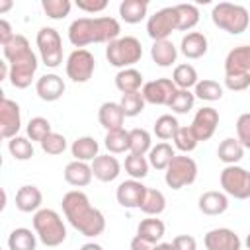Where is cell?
<instances>
[{"instance_id":"6da1fadb","label":"cell","mask_w":250,"mask_h":250,"mask_svg":"<svg viewBox=\"0 0 250 250\" xmlns=\"http://www.w3.org/2000/svg\"><path fill=\"white\" fill-rule=\"evenodd\" d=\"M61 205H62L64 219L80 234H84L88 238H96L105 230L104 213L90 203V199H88V195L84 191H80V189L66 191L62 195Z\"/></svg>"},{"instance_id":"7a4b0ae2","label":"cell","mask_w":250,"mask_h":250,"mask_svg":"<svg viewBox=\"0 0 250 250\" xmlns=\"http://www.w3.org/2000/svg\"><path fill=\"white\" fill-rule=\"evenodd\" d=\"M2 53H4V61L10 66V76H8L10 84L18 90L29 88L35 78L39 61H37V55L31 51L27 37L21 33H16L2 47Z\"/></svg>"},{"instance_id":"3957f363","label":"cell","mask_w":250,"mask_h":250,"mask_svg":"<svg viewBox=\"0 0 250 250\" xmlns=\"http://www.w3.org/2000/svg\"><path fill=\"white\" fill-rule=\"evenodd\" d=\"M121 37V23L111 16L100 18H76L68 25V41L76 49H84L92 43H111Z\"/></svg>"},{"instance_id":"277c9868","label":"cell","mask_w":250,"mask_h":250,"mask_svg":"<svg viewBox=\"0 0 250 250\" xmlns=\"http://www.w3.org/2000/svg\"><path fill=\"white\" fill-rule=\"evenodd\" d=\"M31 223L39 242H43L45 246L55 248L66 240V225L55 209H39L37 213H33Z\"/></svg>"},{"instance_id":"5b68a950","label":"cell","mask_w":250,"mask_h":250,"mask_svg":"<svg viewBox=\"0 0 250 250\" xmlns=\"http://www.w3.org/2000/svg\"><path fill=\"white\" fill-rule=\"evenodd\" d=\"M211 21L227 31L229 35H240L248 29L250 25V16L248 10L240 4H232V2H219L213 6L211 10Z\"/></svg>"},{"instance_id":"8992f818","label":"cell","mask_w":250,"mask_h":250,"mask_svg":"<svg viewBox=\"0 0 250 250\" xmlns=\"http://www.w3.org/2000/svg\"><path fill=\"white\" fill-rule=\"evenodd\" d=\"M105 59L111 66H115L119 70L131 68L133 64H137L143 59V45L133 35L117 37L115 41L105 45Z\"/></svg>"},{"instance_id":"52a82bcc","label":"cell","mask_w":250,"mask_h":250,"mask_svg":"<svg viewBox=\"0 0 250 250\" xmlns=\"http://www.w3.org/2000/svg\"><path fill=\"white\" fill-rule=\"evenodd\" d=\"M197 178V164L188 154H176L168 168L164 170V182L172 189H182L186 186H191Z\"/></svg>"},{"instance_id":"ba28073f","label":"cell","mask_w":250,"mask_h":250,"mask_svg":"<svg viewBox=\"0 0 250 250\" xmlns=\"http://www.w3.org/2000/svg\"><path fill=\"white\" fill-rule=\"evenodd\" d=\"M39 59L47 68H57L62 64V39L55 27H41L35 37Z\"/></svg>"},{"instance_id":"9c48e42d","label":"cell","mask_w":250,"mask_h":250,"mask_svg":"<svg viewBox=\"0 0 250 250\" xmlns=\"http://www.w3.org/2000/svg\"><path fill=\"white\" fill-rule=\"evenodd\" d=\"M221 188L229 197L234 199H250V172L238 164L225 166L219 176Z\"/></svg>"},{"instance_id":"30bf717a","label":"cell","mask_w":250,"mask_h":250,"mask_svg":"<svg viewBox=\"0 0 250 250\" xmlns=\"http://www.w3.org/2000/svg\"><path fill=\"white\" fill-rule=\"evenodd\" d=\"M174 31H178V14L174 6H166L156 10L146 20V33L152 41H164Z\"/></svg>"},{"instance_id":"8fae6325","label":"cell","mask_w":250,"mask_h":250,"mask_svg":"<svg viewBox=\"0 0 250 250\" xmlns=\"http://www.w3.org/2000/svg\"><path fill=\"white\" fill-rule=\"evenodd\" d=\"M64 70L66 76L76 82V84H84L92 78L94 70H96V59L88 49H74L64 62Z\"/></svg>"},{"instance_id":"7c38bea8","label":"cell","mask_w":250,"mask_h":250,"mask_svg":"<svg viewBox=\"0 0 250 250\" xmlns=\"http://www.w3.org/2000/svg\"><path fill=\"white\" fill-rule=\"evenodd\" d=\"M176 90L178 88L172 82V78H156V80L145 82L141 94H143V98H145L146 104H152V105H170Z\"/></svg>"},{"instance_id":"4fadbf2b","label":"cell","mask_w":250,"mask_h":250,"mask_svg":"<svg viewBox=\"0 0 250 250\" xmlns=\"http://www.w3.org/2000/svg\"><path fill=\"white\" fill-rule=\"evenodd\" d=\"M21 129V111H20V105L2 96V102H0V135L2 139L10 141L14 137H18Z\"/></svg>"},{"instance_id":"5bb4252c","label":"cell","mask_w":250,"mask_h":250,"mask_svg":"<svg viewBox=\"0 0 250 250\" xmlns=\"http://www.w3.org/2000/svg\"><path fill=\"white\" fill-rule=\"evenodd\" d=\"M217 125H219V111L211 105H205L201 109L195 111L193 119H191V131L195 133L197 141H209L215 131H217Z\"/></svg>"},{"instance_id":"9a60e30c","label":"cell","mask_w":250,"mask_h":250,"mask_svg":"<svg viewBox=\"0 0 250 250\" xmlns=\"http://www.w3.org/2000/svg\"><path fill=\"white\" fill-rule=\"evenodd\" d=\"M203 244L207 250H242V240L240 236L227 227L211 229L203 236Z\"/></svg>"},{"instance_id":"2e32d148","label":"cell","mask_w":250,"mask_h":250,"mask_svg":"<svg viewBox=\"0 0 250 250\" xmlns=\"http://www.w3.org/2000/svg\"><path fill=\"white\" fill-rule=\"evenodd\" d=\"M145 193H146V186L141 182V180H125L117 186L115 189V199L121 207L125 209H139L143 199H145Z\"/></svg>"},{"instance_id":"e0dca14e","label":"cell","mask_w":250,"mask_h":250,"mask_svg":"<svg viewBox=\"0 0 250 250\" xmlns=\"http://www.w3.org/2000/svg\"><path fill=\"white\" fill-rule=\"evenodd\" d=\"M64 90H66L64 80L59 74H55V72H47V74L39 76L37 82H35V94L43 102H57V100H61Z\"/></svg>"},{"instance_id":"ac0fdd59","label":"cell","mask_w":250,"mask_h":250,"mask_svg":"<svg viewBox=\"0 0 250 250\" xmlns=\"http://www.w3.org/2000/svg\"><path fill=\"white\" fill-rule=\"evenodd\" d=\"M90 164H92L94 178L100 180V182H104V184H109V182L117 180L119 174H121V162L113 154H109V152L96 156Z\"/></svg>"},{"instance_id":"d6986e66","label":"cell","mask_w":250,"mask_h":250,"mask_svg":"<svg viewBox=\"0 0 250 250\" xmlns=\"http://www.w3.org/2000/svg\"><path fill=\"white\" fill-rule=\"evenodd\" d=\"M197 207L203 215H209V217L223 215L229 209V195L225 191H217V189L203 191L197 199Z\"/></svg>"},{"instance_id":"ffe728a7","label":"cell","mask_w":250,"mask_h":250,"mask_svg":"<svg viewBox=\"0 0 250 250\" xmlns=\"http://www.w3.org/2000/svg\"><path fill=\"white\" fill-rule=\"evenodd\" d=\"M64 182L72 188H86L92 180H94V174H92V164L90 162H80V160H72L64 166Z\"/></svg>"},{"instance_id":"44dd1931","label":"cell","mask_w":250,"mask_h":250,"mask_svg":"<svg viewBox=\"0 0 250 250\" xmlns=\"http://www.w3.org/2000/svg\"><path fill=\"white\" fill-rule=\"evenodd\" d=\"M43 203V193L37 186H21L16 191V209L21 213H37Z\"/></svg>"},{"instance_id":"7402d4cb","label":"cell","mask_w":250,"mask_h":250,"mask_svg":"<svg viewBox=\"0 0 250 250\" xmlns=\"http://www.w3.org/2000/svg\"><path fill=\"white\" fill-rule=\"evenodd\" d=\"M207 49H209V41L201 31H189L180 41V53L191 61L201 59L207 53Z\"/></svg>"},{"instance_id":"603a6c76","label":"cell","mask_w":250,"mask_h":250,"mask_svg":"<svg viewBox=\"0 0 250 250\" xmlns=\"http://www.w3.org/2000/svg\"><path fill=\"white\" fill-rule=\"evenodd\" d=\"M98 121L105 131H115L123 129L125 123V113L119 105V102H104L98 109Z\"/></svg>"},{"instance_id":"cb8c5ba5","label":"cell","mask_w":250,"mask_h":250,"mask_svg":"<svg viewBox=\"0 0 250 250\" xmlns=\"http://www.w3.org/2000/svg\"><path fill=\"white\" fill-rule=\"evenodd\" d=\"M150 59L156 66H172L178 59V47L170 41V39H164V41H152V47H150Z\"/></svg>"},{"instance_id":"d4e9b609","label":"cell","mask_w":250,"mask_h":250,"mask_svg":"<svg viewBox=\"0 0 250 250\" xmlns=\"http://www.w3.org/2000/svg\"><path fill=\"white\" fill-rule=\"evenodd\" d=\"M70 154L74 156V160L92 162L96 156H100V143H98L94 137H90V135L78 137V139L72 141V145H70Z\"/></svg>"},{"instance_id":"484cf974","label":"cell","mask_w":250,"mask_h":250,"mask_svg":"<svg viewBox=\"0 0 250 250\" xmlns=\"http://www.w3.org/2000/svg\"><path fill=\"white\" fill-rule=\"evenodd\" d=\"M148 14V2L146 0H123L119 4V18L125 23H141Z\"/></svg>"},{"instance_id":"4316f807","label":"cell","mask_w":250,"mask_h":250,"mask_svg":"<svg viewBox=\"0 0 250 250\" xmlns=\"http://www.w3.org/2000/svg\"><path fill=\"white\" fill-rule=\"evenodd\" d=\"M145 86V80H143V74L141 70L137 68H123L115 74V88L121 92V94H131V92H141Z\"/></svg>"},{"instance_id":"83f0119b","label":"cell","mask_w":250,"mask_h":250,"mask_svg":"<svg viewBox=\"0 0 250 250\" xmlns=\"http://www.w3.org/2000/svg\"><path fill=\"white\" fill-rule=\"evenodd\" d=\"M217 156L219 160L225 164V166H232V164H238L244 156V146L240 145L238 139L234 137H227L221 141L219 148H217Z\"/></svg>"},{"instance_id":"f1b7e54d","label":"cell","mask_w":250,"mask_h":250,"mask_svg":"<svg viewBox=\"0 0 250 250\" xmlns=\"http://www.w3.org/2000/svg\"><path fill=\"white\" fill-rule=\"evenodd\" d=\"M225 70H238L250 74V45H238L225 57Z\"/></svg>"},{"instance_id":"f546056e","label":"cell","mask_w":250,"mask_h":250,"mask_svg":"<svg viewBox=\"0 0 250 250\" xmlns=\"http://www.w3.org/2000/svg\"><path fill=\"white\" fill-rule=\"evenodd\" d=\"M164 232H166V225H164L160 219H156V217H146V219H143V221L139 223V227H137V236L148 240V242L154 244V246L160 244Z\"/></svg>"},{"instance_id":"4dcf8cb0","label":"cell","mask_w":250,"mask_h":250,"mask_svg":"<svg viewBox=\"0 0 250 250\" xmlns=\"http://www.w3.org/2000/svg\"><path fill=\"white\" fill-rule=\"evenodd\" d=\"M37 234L31 229L18 227L8 236V250H35L37 248Z\"/></svg>"},{"instance_id":"1f68e13d","label":"cell","mask_w":250,"mask_h":250,"mask_svg":"<svg viewBox=\"0 0 250 250\" xmlns=\"http://www.w3.org/2000/svg\"><path fill=\"white\" fill-rule=\"evenodd\" d=\"M174 156H176V152H174L172 145H170V143H166V141L156 143V145L150 148V152L146 154L148 164H150L152 168H156V170H162V172L168 168V164L172 162V158H174Z\"/></svg>"},{"instance_id":"d6a6232c","label":"cell","mask_w":250,"mask_h":250,"mask_svg":"<svg viewBox=\"0 0 250 250\" xmlns=\"http://www.w3.org/2000/svg\"><path fill=\"white\" fill-rule=\"evenodd\" d=\"M172 82L176 84L178 90H191V88H195V84L199 82L195 66L189 64V62L178 64L174 68V72H172Z\"/></svg>"},{"instance_id":"836d02e7","label":"cell","mask_w":250,"mask_h":250,"mask_svg":"<svg viewBox=\"0 0 250 250\" xmlns=\"http://www.w3.org/2000/svg\"><path fill=\"white\" fill-rule=\"evenodd\" d=\"M145 215L148 217H158L164 209H166V197L160 189H154V188H146V193H145V199L139 207Z\"/></svg>"},{"instance_id":"e575fe53","label":"cell","mask_w":250,"mask_h":250,"mask_svg":"<svg viewBox=\"0 0 250 250\" xmlns=\"http://www.w3.org/2000/svg\"><path fill=\"white\" fill-rule=\"evenodd\" d=\"M178 14V31H191L199 23V8L195 4H176Z\"/></svg>"},{"instance_id":"d590c367","label":"cell","mask_w":250,"mask_h":250,"mask_svg":"<svg viewBox=\"0 0 250 250\" xmlns=\"http://www.w3.org/2000/svg\"><path fill=\"white\" fill-rule=\"evenodd\" d=\"M150 148H152V137L146 129L135 127L129 131V152L146 156L150 152Z\"/></svg>"},{"instance_id":"8d00e7d4","label":"cell","mask_w":250,"mask_h":250,"mask_svg":"<svg viewBox=\"0 0 250 250\" xmlns=\"http://www.w3.org/2000/svg\"><path fill=\"white\" fill-rule=\"evenodd\" d=\"M180 127H182V125L178 123L176 115H172V113H162L160 117H156L152 131H154L156 139H160V141H170V139L176 137V133H178Z\"/></svg>"},{"instance_id":"74e56055","label":"cell","mask_w":250,"mask_h":250,"mask_svg":"<svg viewBox=\"0 0 250 250\" xmlns=\"http://www.w3.org/2000/svg\"><path fill=\"white\" fill-rule=\"evenodd\" d=\"M193 96L195 100H203V102H217L223 98V86L217 80L211 78H203L195 84L193 88Z\"/></svg>"},{"instance_id":"f35d334b","label":"cell","mask_w":250,"mask_h":250,"mask_svg":"<svg viewBox=\"0 0 250 250\" xmlns=\"http://www.w3.org/2000/svg\"><path fill=\"white\" fill-rule=\"evenodd\" d=\"M123 168H125V172L129 174V178H133V180H143V178L148 176L150 164H148V158H146V156L129 152V154L125 156Z\"/></svg>"},{"instance_id":"ab89813d","label":"cell","mask_w":250,"mask_h":250,"mask_svg":"<svg viewBox=\"0 0 250 250\" xmlns=\"http://www.w3.org/2000/svg\"><path fill=\"white\" fill-rule=\"evenodd\" d=\"M104 145L109 154H123L129 150V131L125 129H115L107 131L104 137Z\"/></svg>"},{"instance_id":"60d3db41","label":"cell","mask_w":250,"mask_h":250,"mask_svg":"<svg viewBox=\"0 0 250 250\" xmlns=\"http://www.w3.org/2000/svg\"><path fill=\"white\" fill-rule=\"evenodd\" d=\"M119 105H121L125 117H137L139 113H143L146 102L141 92H131V94H121Z\"/></svg>"},{"instance_id":"b9f144b4","label":"cell","mask_w":250,"mask_h":250,"mask_svg":"<svg viewBox=\"0 0 250 250\" xmlns=\"http://www.w3.org/2000/svg\"><path fill=\"white\" fill-rule=\"evenodd\" d=\"M49 133H53V129H51V123H49V119H45V117H31L29 121H27V125H25V135H27V139L33 143H41Z\"/></svg>"},{"instance_id":"7bdbcfd3","label":"cell","mask_w":250,"mask_h":250,"mask_svg":"<svg viewBox=\"0 0 250 250\" xmlns=\"http://www.w3.org/2000/svg\"><path fill=\"white\" fill-rule=\"evenodd\" d=\"M8 152L16 160H29L35 154V148H33V143L27 137H20L18 135V137L8 141Z\"/></svg>"},{"instance_id":"ee69618b","label":"cell","mask_w":250,"mask_h":250,"mask_svg":"<svg viewBox=\"0 0 250 250\" xmlns=\"http://www.w3.org/2000/svg\"><path fill=\"white\" fill-rule=\"evenodd\" d=\"M41 8L51 20H62L70 14L72 2L70 0H41Z\"/></svg>"},{"instance_id":"f6af8a7d","label":"cell","mask_w":250,"mask_h":250,"mask_svg":"<svg viewBox=\"0 0 250 250\" xmlns=\"http://www.w3.org/2000/svg\"><path fill=\"white\" fill-rule=\"evenodd\" d=\"M193 104H195V96H193L191 90H176V94H174V98H172V102H170L168 107L174 113L182 115V113L191 111L193 109Z\"/></svg>"},{"instance_id":"bcb514c9","label":"cell","mask_w":250,"mask_h":250,"mask_svg":"<svg viewBox=\"0 0 250 250\" xmlns=\"http://www.w3.org/2000/svg\"><path fill=\"white\" fill-rule=\"evenodd\" d=\"M174 141V146L182 152V154H188V152H191V150H195V146H197V137H195V133L191 131V127H180L178 129V133H176V137L172 139Z\"/></svg>"},{"instance_id":"7dc6e473","label":"cell","mask_w":250,"mask_h":250,"mask_svg":"<svg viewBox=\"0 0 250 250\" xmlns=\"http://www.w3.org/2000/svg\"><path fill=\"white\" fill-rule=\"evenodd\" d=\"M41 150L45 152V154H51V156H59V154H62L64 150H66V139H64V135H61V133H49L41 143Z\"/></svg>"},{"instance_id":"c3c4849f","label":"cell","mask_w":250,"mask_h":250,"mask_svg":"<svg viewBox=\"0 0 250 250\" xmlns=\"http://www.w3.org/2000/svg\"><path fill=\"white\" fill-rule=\"evenodd\" d=\"M225 88L230 92H244L250 88V74L238 70H225Z\"/></svg>"},{"instance_id":"681fc988","label":"cell","mask_w":250,"mask_h":250,"mask_svg":"<svg viewBox=\"0 0 250 250\" xmlns=\"http://www.w3.org/2000/svg\"><path fill=\"white\" fill-rule=\"evenodd\" d=\"M236 139L244 148H250V111L240 113L236 119Z\"/></svg>"},{"instance_id":"f907efd6","label":"cell","mask_w":250,"mask_h":250,"mask_svg":"<svg viewBox=\"0 0 250 250\" xmlns=\"http://www.w3.org/2000/svg\"><path fill=\"white\" fill-rule=\"evenodd\" d=\"M76 8L86 14H100L107 8V0H76Z\"/></svg>"},{"instance_id":"816d5d0a","label":"cell","mask_w":250,"mask_h":250,"mask_svg":"<svg viewBox=\"0 0 250 250\" xmlns=\"http://www.w3.org/2000/svg\"><path fill=\"white\" fill-rule=\"evenodd\" d=\"M172 246L176 250H197V240L191 234H178L172 240Z\"/></svg>"},{"instance_id":"f5cc1de1","label":"cell","mask_w":250,"mask_h":250,"mask_svg":"<svg viewBox=\"0 0 250 250\" xmlns=\"http://www.w3.org/2000/svg\"><path fill=\"white\" fill-rule=\"evenodd\" d=\"M14 35H16V33L12 31L10 21H8V20H0V45L4 47V45H6Z\"/></svg>"},{"instance_id":"db71d44e","label":"cell","mask_w":250,"mask_h":250,"mask_svg":"<svg viewBox=\"0 0 250 250\" xmlns=\"http://www.w3.org/2000/svg\"><path fill=\"white\" fill-rule=\"evenodd\" d=\"M129 248L131 250H154V244H150L148 240H145V238H141V236H133V240H131V244H129Z\"/></svg>"},{"instance_id":"11a10c76","label":"cell","mask_w":250,"mask_h":250,"mask_svg":"<svg viewBox=\"0 0 250 250\" xmlns=\"http://www.w3.org/2000/svg\"><path fill=\"white\" fill-rule=\"evenodd\" d=\"M80 250H104V246L98 244V242H86V244L80 246Z\"/></svg>"},{"instance_id":"9f6ffc18","label":"cell","mask_w":250,"mask_h":250,"mask_svg":"<svg viewBox=\"0 0 250 250\" xmlns=\"http://www.w3.org/2000/svg\"><path fill=\"white\" fill-rule=\"evenodd\" d=\"M12 6H14V2H12V0H2V2H0V14L8 12Z\"/></svg>"},{"instance_id":"6f0895ef","label":"cell","mask_w":250,"mask_h":250,"mask_svg":"<svg viewBox=\"0 0 250 250\" xmlns=\"http://www.w3.org/2000/svg\"><path fill=\"white\" fill-rule=\"evenodd\" d=\"M154 250H176V248L172 246V242H160L154 246Z\"/></svg>"},{"instance_id":"680465c9","label":"cell","mask_w":250,"mask_h":250,"mask_svg":"<svg viewBox=\"0 0 250 250\" xmlns=\"http://www.w3.org/2000/svg\"><path fill=\"white\" fill-rule=\"evenodd\" d=\"M244 246L250 250V232H248V234H246V238H244Z\"/></svg>"}]
</instances>
